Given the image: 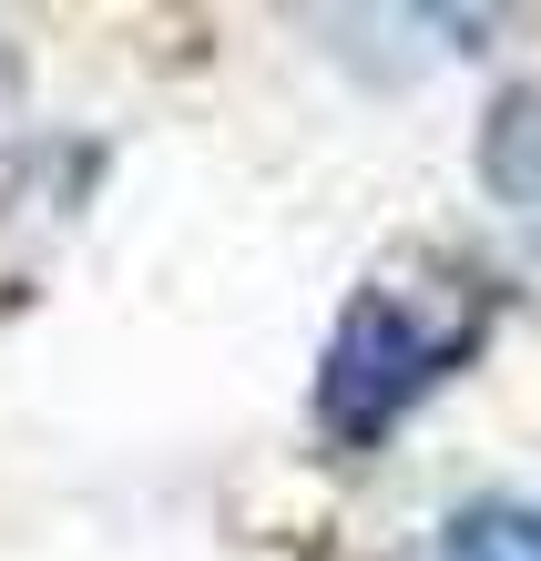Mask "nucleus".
Wrapping results in <instances>:
<instances>
[{
    "mask_svg": "<svg viewBox=\"0 0 541 561\" xmlns=\"http://www.w3.org/2000/svg\"><path fill=\"white\" fill-rule=\"evenodd\" d=\"M450 347H460V317H429L409 286H368L358 307L337 317V347L317 368V419L337 439H379V428L450 368Z\"/></svg>",
    "mask_w": 541,
    "mask_h": 561,
    "instance_id": "obj_1",
    "label": "nucleus"
},
{
    "mask_svg": "<svg viewBox=\"0 0 541 561\" xmlns=\"http://www.w3.org/2000/svg\"><path fill=\"white\" fill-rule=\"evenodd\" d=\"M429 561H541V511L531 501H460L439 520V551Z\"/></svg>",
    "mask_w": 541,
    "mask_h": 561,
    "instance_id": "obj_2",
    "label": "nucleus"
},
{
    "mask_svg": "<svg viewBox=\"0 0 541 561\" xmlns=\"http://www.w3.org/2000/svg\"><path fill=\"white\" fill-rule=\"evenodd\" d=\"M481 174L500 184V205L541 215V92H511V103L491 113V134H481Z\"/></svg>",
    "mask_w": 541,
    "mask_h": 561,
    "instance_id": "obj_3",
    "label": "nucleus"
}]
</instances>
